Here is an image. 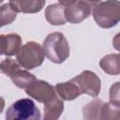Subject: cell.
Instances as JSON below:
<instances>
[{
    "label": "cell",
    "mask_w": 120,
    "mask_h": 120,
    "mask_svg": "<svg viewBox=\"0 0 120 120\" xmlns=\"http://www.w3.org/2000/svg\"><path fill=\"white\" fill-rule=\"evenodd\" d=\"M112 45L115 50L120 52V32L116 34L112 38Z\"/></svg>",
    "instance_id": "obj_20"
},
{
    "label": "cell",
    "mask_w": 120,
    "mask_h": 120,
    "mask_svg": "<svg viewBox=\"0 0 120 120\" xmlns=\"http://www.w3.org/2000/svg\"><path fill=\"white\" fill-rule=\"evenodd\" d=\"M55 91L64 100H73L82 94L77 84L71 80L69 82L57 83L55 85Z\"/></svg>",
    "instance_id": "obj_11"
},
{
    "label": "cell",
    "mask_w": 120,
    "mask_h": 120,
    "mask_svg": "<svg viewBox=\"0 0 120 120\" xmlns=\"http://www.w3.org/2000/svg\"><path fill=\"white\" fill-rule=\"evenodd\" d=\"M10 79L17 87L22 89H26L27 86H29L33 82L37 80L35 75L28 72L27 70H22L21 68L17 70L13 75H11Z\"/></svg>",
    "instance_id": "obj_15"
},
{
    "label": "cell",
    "mask_w": 120,
    "mask_h": 120,
    "mask_svg": "<svg viewBox=\"0 0 120 120\" xmlns=\"http://www.w3.org/2000/svg\"><path fill=\"white\" fill-rule=\"evenodd\" d=\"M17 16V12L10 7L9 4H5L1 7V26L11 23Z\"/></svg>",
    "instance_id": "obj_17"
},
{
    "label": "cell",
    "mask_w": 120,
    "mask_h": 120,
    "mask_svg": "<svg viewBox=\"0 0 120 120\" xmlns=\"http://www.w3.org/2000/svg\"><path fill=\"white\" fill-rule=\"evenodd\" d=\"M91 13V5L85 0H77L65 8V17L70 23H80Z\"/></svg>",
    "instance_id": "obj_7"
},
{
    "label": "cell",
    "mask_w": 120,
    "mask_h": 120,
    "mask_svg": "<svg viewBox=\"0 0 120 120\" xmlns=\"http://www.w3.org/2000/svg\"><path fill=\"white\" fill-rule=\"evenodd\" d=\"M100 119L102 120H119L120 103L110 101L102 104L100 111Z\"/></svg>",
    "instance_id": "obj_16"
},
{
    "label": "cell",
    "mask_w": 120,
    "mask_h": 120,
    "mask_svg": "<svg viewBox=\"0 0 120 120\" xmlns=\"http://www.w3.org/2000/svg\"><path fill=\"white\" fill-rule=\"evenodd\" d=\"M103 101L99 98H94L92 101L85 104L82 108V115L86 120L100 119V111Z\"/></svg>",
    "instance_id": "obj_14"
},
{
    "label": "cell",
    "mask_w": 120,
    "mask_h": 120,
    "mask_svg": "<svg viewBox=\"0 0 120 120\" xmlns=\"http://www.w3.org/2000/svg\"><path fill=\"white\" fill-rule=\"evenodd\" d=\"M101 69L110 75L120 74V53H112L105 55L99 61Z\"/></svg>",
    "instance_id": "obj_13"
},
{
    "label": "cell",
    "mask_w": 120,
    "mask_h": 120,
    "mask_svg": "<svg viewBox=\"0 0 120 120\" xmlns=\"http://www.w3.org/2000/svg\"><path fill=\"white\" fill-rule=\"evenodd\" d=\"M8 4L16 12L37 13L43 8L45 0H9Z\"/></svg>",
    "instance_id": "obj_9"
},
{
    "label": "cell",
    "mask_w": 120,
    "mask_h": 120,
    "mask_svg": "<svg viewBox=\"0 0 120 120\" xmlns=\"http://www.w3.org/2000/svg\"><path fill=\"white\" fill-rule=\"evenodd\" d=\"M76 1H77V0H58L59 4L63 5L64 7H65V6H66V7H68V6L72 5V4H74Z\"/></svg>",
    "instance_id": "obj_21"
},
{
    "label": "cell",
    "mask_w": 120,
    "mask_h": 120,
    "mask_svg": "<svg viewBox=\"0 0 120 120\" xmlns=\"http://www.w3.org/2000/svg\"><path fill=\"white\" fill-rule=\"evenodd\" d=\"M1 40V54L11 56L17 54L21 49L22 38L18 34H7L0 36Z\"/></svg>",
    "instance_id": "obj_8"
},
{
    "label": "cell",
    "mask_w": 120,
    "mask_h": 120,
    "mask_svg": "<svg viewBox=\"0 0 120 120\" xmlns=\"http://www.w3.org/2000/svg\"><path fill=\"white\" fill-rule=\"evenodd\" d=\"M20 66L21 65L18 64L17 62H15L13 59H11V58H6V59L2 60L1 65H0V68H1L2 73H4L7 76L10 77L17 70H19L21 68Z\"/></svg>",
    "instance_id": "obj_18"
},
{
    "label": "cell",
    "mask_w": 120,
    "mask_h": 120,
    "mask_svg": "<svg viewBox=\"0 0 120 120\" xmlns=\"http://www.w3.org/2000/svg\"><path fill=\"white\" fill-rule=\"evenodd\" d=\"M43 50L47 58L55 64L65 62L69 56V45L65 36L60 32H53L43 41Z\"/></svg>",
    "instance_id": "obj_1"
},
{
    "label": "cell",
    "mask_w": 120,
    "mask_h": 120,
    "mask_svg": "<svg viewBox=\"0 0 120 120\" xmlns=\"http://www.w3.org/2000/svg\"><path fill=\"white\" fill-rule=\"evenodd\" d=\"M44 56L45 52L43 47L36 41L26 42L16 54L18 63L26 69H33L39 67L43 63Z\"/></svg>",
    "instance_id": "obj_3"
},
{
    "label": "cell",
    "mask_w": 120,
    "mask_h": 120,
    "mask_svg": "<svg viewBox=\"0 0 120 120\" xmlns=\"http://www.w3.org/2000/svg\"><path fill=\"white\" fill-rule=\"evenodd\" d=\"M109 98H110V101L120 103V82H114L110 87Z\"/></svg>",
    "instance_id": "obj_19"
},
{
    "label": "cell",
    "mask_w": 120,
    "mask_h": 120,
    "mask_svg": "<svg viewBox=\"0 0 120 120\" xmlns=\"http://www.w3.org/2000/svg\"><path fill=\"white\" fill-rule=\"evenodd\" d=\"M65 8L61 4H52L49 5L45 9V18L47 22L52 25H63L66 23L67 20L65 17Z\"/></svg>",
    "instance_id": "obj_10"
},
{
    "label": "cell",
    "mask_w": 120,
    "mask_h": 120,
    "mask_svg": "<svg viewBox=\"0 0 120 120\" xmlns=\"http://www.w3.org/2000/svg\"><path fill=\"white\" fill-rule=\"evenodd\" d=\"M64 111V103L57 96L45 103L44 106V120H56L60 117Z\"/></svg>",
    "instance_id": "obj_12"
},
{
    "label": "cell",
    "mask_w": 120,
    "mask_h": 120,
    "mask_svg": "<svg viewBox=\"0 0 120 120\" xmlns=\"http://www.w3.org/2000/svg\"><path fill=\"white\" fill-rule=\"evenodd\" d=\"M79 87L82 94L89 95L93 98L98 96L101 88L99 77L90 70H83L78 76L71 79Z\"/></svg>",
    "instance_id": "obj_5"
},
{
    "label": "cell",
    "mask_w": 120,
    "mask_h": 120,
    "mask_svg": "<svg viewBox=\"0 0 120 120\" xmlns=\"http://www.w3.org/2000/svg\"><path fill=\"white\" fill-rule=\"evenodd\" d=\"M26 94L40 103H46L56 96L55 87L42 80H36L25 89Z\"/></svg>",
    "instance_id": "obj_6"
},
{
    "label": "cell",
    "mask_w": 120,
    "mask_h": 120,
    "mask_svg": "<svg viewBox=\"0 0 120 120\" xmlns=\"http://www.w3.org/2000/svg\"><path fill=\"white\" fill-rule=\"evenodd\" d=\"M85 1H87L90 4H96V3H98L100 0H85Z\"/></svg>",
    "instance_id": "obj_22"
},
{
    "label": "cell",
    "mask_w": 120,
    "mask_h": 120,
    "mask_svg": "<svg viewBox=\"0 0 120 120\" xmlns=\"http://www.w3.org/2000/svg\"><path fill=\"white\" fill-rule=\"evenodd\" d=\"M93 17L96 23L101 28L109 29L120 22V1L106 0L95 6Z\"/></svg>",
    "instance_id": "obj_2"
},
{
    "label": "cell",
    "mask_w": 120,
    "mask_h": 120,
    "mask_svg": "<svg viewBox=\"0 0 120 120\" xmlns=\"http://www.w3.org/2000/svg\"><path fill=\"white\" fill-rule=\"evenodd\" d=\"M8 120H39V109L30 98H21L12 103L6 113Z\"/></svg>",
    "instance_id": "obj_4"
}]
</instances>
